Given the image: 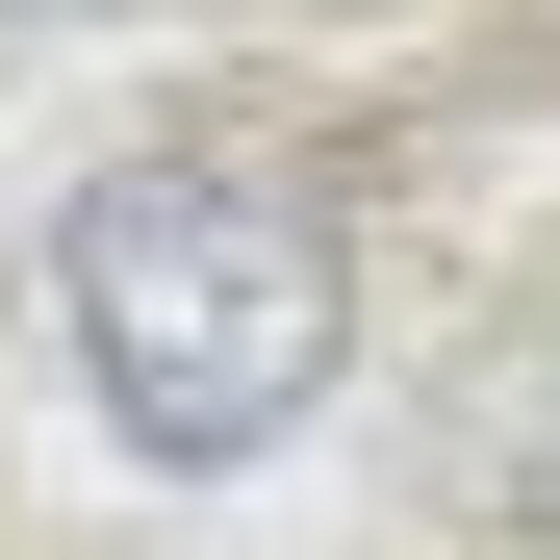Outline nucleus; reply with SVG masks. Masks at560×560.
Wrapping results in <instances>:
<instances>
[{
  "instance_id": "obj_1",
  "label": "nucleus",
  "mask_w": 560,
  "mask_h": 560,
  "mask_svg": "<svg viewBox=\"0 0 560 560\" xmlns=\"http://www.w3.org/2000/svg\"><path fill=\"white\" fill-rule=\"evenodd\" d=\"M51 331H77L128 458H280L357 357V255L255 153H103L77 230H51Z\"/></svg>"
},
{
  "instance_id": "obj_2",
  "label": "nucleus",
  "mask_w": 560,
  "mask_h": 560,
  "mask_svg": "<svg viewBox=\"0 0 560 560\" xmlns=\"http://www.w3.org/2000/svg\"><path fill=\"white\" fill-rule=\"evenodd\" d=\"M510 510H535V535H560V383H535V408H510Z\"/></svg>"
}]
</instances>
